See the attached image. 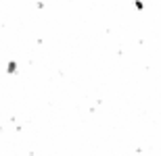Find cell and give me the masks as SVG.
<instances>
[{
	"label": "cell",
	"instance_id": "1",
	"mask_svg": "<svg viewBox=\"0 0 161 156\" xmlns=\"http://www.w3.org/2000/svg\"><path fill=\"white\" fill-rule=\"evenodd\" d=\"M17 69H19L17 60H8V63H6V73H8V75H15V73H17Z\"/></svg>",
	"mask_w": 161,
	"mask_h": 156
}]
</instances>
